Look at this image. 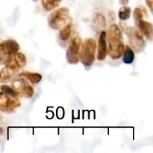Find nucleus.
Wrapping results in <instances>:
<instances>
[{
    "mask_svg": "<svg viewBox=\"0 0 153 153\" xmlns=\"http://www.w3.org/2000/svg\"><path fill=\"white\" fill-rule=\"evenodd\" d=\"M123 61L126 64H131L134 60V53L129 46H126L123 54Z\"/></svg>",
    "mask_w": 153,
    "mask_h": 153,
    "instance_id": "nucleus-15",
    "label": "nucleus"
},
{
    "mask_svg": "<svg viewBox=\"0 0 153 153\" xmlns=\"http://www.w3.org/2000/svg\"><path fill=\"white\" fill-rule=\"evenodd\" d=\"M26 64V58L25 55L22 52H16L12 54L9 57L5 66L10 67L12 69L19 70Z\"/></svg>",
    "mask_w": 153,
    "mask_h": 153,
    "instance_id": "nucleus-9",
    "label": "nucleus"
},
{
    "mask_svg": "<svg viewBox=\"0 0 153 153\" xmlns=\"http://www.w3.org/2000/svg\"><path fill=\"white\" fill-rule=\"evenodd\" d=\"M61 1L62 0H41L42 6L47 11H50L58 7Z\"/></svg>",
    "mask_w": 153,
    "mask_h": 153,
    "instance_id": "nucleus-16",
    "label": "nucleus"
},
{
    "mask_svg": "<svg viewBox=\"0 0 153 153\" xmlns=\"http://www.w3.org/2000/svg\"><path fill=\"white\" fill-rule=\"evenodd\" d=\"M130 16H131V8L127 6L124 5L123 7L120 9L119 12H118V17L120 20H127L128 19H129Z\"/></svg>",
    "mask_w": 153,
    "mask_h": 153,
    "instance_id": "nucleus-17",
    "label": "nucleus"
},
{
    "mask_svg": "<svg viewBox=\"0 0 153 153\" xmlns=\"http://www.w3.org/2000/svg\"><path fill=\"white\" fill-rule=\"evenodd\" d=\"M70 19V10L67 7H62L50 13L48 22L50 28L58 30L67 25Z\"/></svg>",
    "mask_w": 153,
    "mask_h": 153,
    "instance_id": "nucleus-3",
    "label": "nucleus"
},
{
    "mask_svg": "<svg viewBox=\"0 0 153 153\" xmlns=\"http://www.w3.org/2000/svg\"><path fill=\"white\" fill-rule=\"evenodd\" d=\"M82 48V39L79 36H75L70 40L66 52L67 62L70 64H77L80 61L81 52Z\"/></svg>",
    "mask_w": 153,
    "mask_h": 153,
    "instance_id": "nucleus-4",
    "label": "nucleus"
},
{
    "mask_svg": "<svg viewBox=\"0 0 153 153\" xmlns=\"http://www.w3.org/2000/svg\"><path fill=\"white\" fill-rule=\"evenodd\" d=\"M3 133V129L1 126H0V134H1Z\"/></svg>",
    "mask_w": 153,
    "mask_h": 153,
    "instance_id": "nucleus-22",
    "label": "nucleus"
},
{
    "mask_svg": "<svg viewBox=\"0 0 153 153\" xmlns=\"http://www.w3.org/2000/svg\"><path fill=\"white\" fill-rule=\"evenodd\" d=\"M11 87L20 97L31 98L34 94V90L33 87L30 85L28 80L21 76H19V78L14 79L12 82Z\"/></svg>",
    "mask_w": 153,
    "mask_h": 153,
    "instance_id": "nucleus-7",
    "label": "nucleus"
},
{
    "mask_svg": "<svg viewBox=\"0 0 153 153\" xmlns=\"http://www.w3.org/2000/svg\"><path fill=\"white\" fill-rule=\"evenodd\" d=\"M19 70L12 69L10 67L5 66L0 71V83H5L11 80L13 77L19 73Z\"/></svg>",
    "mask_w": 153,
    "mask_h": 153,
    "instance_id": "nucleus-12",
    "label": "nucleus"
},
{
    "mask_svg": "<svg viewBox=\"0 0 153 153\" xmlns=\"http://www.w3.org/2000/svg\"><path fill=\"white\" fill-rule=\"evenodd\" d=\"M126 33L128 36L130 47L132 50L135 51L136 52H140L143 51L146 43L141 32L134 27H127Z\"/></svg>",
    "mask_w": 153,
    "mask_h": 153,
    "instance_id": "nucleus-5",
    "label": "nucleus"
},
{
    "mask_svg": "<svg viewBox=\"0 0 153 153\" xmlns=\"http://www.w3.org/2000/svg\"><path fill=\"white\" fill-rule=\"evenodd\" d=\"M143 13H144L146 15L147 14V13H146V8H145L144 7L141 6V7H136V8L134 9V12H133V16H134V20L137 22V21L143 19Z\"/></svg>",
    "mask_w": 153,
    "mask_h": 153,
    "instance_id": "nucleus-19",
    "label": "nucleus"
},
{
    "mask_svg": "<svg viewBox=\"0 0 153 153\" xmlns=\"http://www.w3.org/2000/svg\"><path fill=\"white\" fill-rule=\"evenodd\" d=\"M19 49V45L16 40H6L0 43V65H5L9 57Z\"/></svg>",
    "mask_w": 153,
    "mask_h": 153,
    "instance_id": "nucleus-6",
    "label": "nucleus"
},
{
    "mask_svg": "<svg viewBox=\"0 0 153 153\" xmlns=\"http://www.w3.org/2000/svg\"><path fill=\"white\" fill-rule=\"evenodd\" d=\"M106 41L108 42L107 54L112 59H119L123 54L125 45L123 43L122 32L116 24L111 25L106 33Z\"/></svg>",
    "mask_w": 153,
    "mask_h": 153,
    "instance_id": "nucleus-1",
    "label": "nucleus"
},
{
    "mask_svg": "<svg viewBox=\"0 0 153 153\" xmlns=\"http://www.w3.org/2000/svg\"><path fill=\"white\" fill-rule=\"evenodd\" d=\"M0 89H1V92L4 93L10 97H13V98H18V97H19L17 92L12 87L8 86V85H1L0 87Z\"/></svg>",
    "mask_w": 153,
    "mask_h": 153,
    "instance_id": "nucleus-18",
    "label": "nucleus"
},
{
    "mask_svg": "<svg viewBox=\"0 0 153 153\" xmlns=\"http://www.w3.org/2000/svg\"><path fill=\"white\" fill-rule=\"evenodd\" d=\"M73 24L71 22H69L66 25H64L59 32V39L62 42H67L71 37L73 33Z\"/></svg>",
    "mask_w": 153,
    "mask_h": 153,
    "instance_id": "nucleus-13",
    "label": "nucleus"
},
{
    "mask_svg": "<svg viewBox=\"0 0 153 153\" xmlns=\"http://www.w3.org/2000/svg\"><path fill=\"white\" fill-rule=\"evenodd\" d=\"M128 1H129V0H119V2L120 4L124 6V5H126V4H128Z\"/></svg>",
    "mask_w": 153,
    "mask_h": 153,
    "instance_id": "nucleus-21",
    "label": "nucleus"
},
{
    "mask_svg": "<svg viewBox=\"0 0 153 153\" xmlns=\"http://www.w3.org/2000/svg\"><path fill=\"white\" fill-rule=\"evenodd\" d=\"M97 42L95 39L89 38L85 40L81 52L80 61L87 69L91 67L95 61Z\"/></svg>",
    "mask_w": 153,
    "mask_h": 153,
    "instance_id": "nucleus-2",
    "label": "nucleus"
},
{
    "mask_svg": "<svg viewBox=\"0 0 153 153\" xmlns=\"http://www.w3.org/2000/svg\"><path fill=\"white\" fill-rule=\"evenodd\" d=\"M146 1V4L149 7V10H150L151 12H152L153 10V0H145Z\"/></svg>",
    "mask_w": 153,
    "mask_h": 153,
    "instance_id": "nucleus-20",
    "label": "nucleus"
},
{
    "mask_svg": "<svg viewBox=\"0 0 153 153\" xmlns=\"http://www.w3.org/2000/svg\"><path fill=\"white\" fill-rule=\"evenodd\" d=\"M141 34L146 37L148 40H152L153 37V26L151 22L143 20V19L136 22Z\"/></svg>",
    "mask_w": 153,
    "mask_h": 153,
    "instance_id": "nucleus-11",
    "label": "nucleus"
},
{
    "mask_svg": "<svg viewBox=\"0 0 153 153\" xmlns=\"http://www.w3.org/2000/svg\"><path fill=\"white\" fill-rule=\"evenodd\" d=\"M33 1H37V0H33Z\"/></svg>",
    "mask_w": 153,
    "mask_h": 153,
    "instance_id": "nucleus-23",
    "label": "nucleus"
},
{
    "mask_svg": "<svg viewBox=\"0 0 153 153\" xmlns=\"http://www.w3.org/2000/svg\"><path fill=\"white\" fill-rule=\"evenodd\" d=\"M107 56V41H106L105 31H101L98 40V50H97V59L99 61H104Z\"/></svg>",
    "mask_w": 153,
    "mask_h": 153,
    "instance_id": "nucleus-10",
    "label": "nucleus"
},
{
    "mask_svg": "<svg viewBox=\"0 0 153 153\" xmlns=\"http://www.w3.org/2000/svg\"><path fill=\"white\" fill-rule=\"evenodd\" d=\"M19 76L25 78L26 80H28L30 83L33 84V85L39 83L42 79V76L39 73H31V72L28 71H24L22 73H19Z\"/></svg>",
    "mask_w": 153,
    "mask_h": 153,
    "instance_id": "nucleus-14",
    "label": "nucleus"
},
{
    "mask_svg": "<svg viewBox=\"0 0 153 153\" xmlns=\"http://www.w3.org/2000/svg\"><path fill=\"white\" fill-rule=\"evenodd\" d=\"M21 102L18 98H13L3 92H0V111L10 114L14 112L20 106Z\"/></svg>",
    "mask_w": 153,
    "mask_h": 153,
    "instance_id": "nucleus-8",
    "label": "nucleus"
}]
</instances>
